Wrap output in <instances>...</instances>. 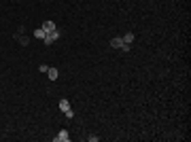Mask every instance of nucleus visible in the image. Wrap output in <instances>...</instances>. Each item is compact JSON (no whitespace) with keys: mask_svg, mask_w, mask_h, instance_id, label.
Returning a JSON list of instances; mask_svg holds the SVG:
<instances>
[{"mask_svg":"<svg viewBox=\"0 0 191 142\" xmlns=\"http://www.w3.org/2000/svg\"><path fill=\"white\" fill-rule=\"evenodd\" d=\"M59 110L66 115V119H72L74 117V110L70 108V102L68 100H59Z\"/></svg>","mask_w":191,"mask_h":142,"instance_id":"obj_1","label":"nucleus"},{"mask_svg":"<svg viewBox=\"0 0 191 142\" xmlns=\"http://www.w3.org/2000/svg\"><path fill=\"white\" fill-rule=\"evenodd\" d=\"M57 38H59V32H57V30H53V32H49L47 36L43 38V43H45V45H51V43H55Z\"/></svg>","mask_w":191,"mask_h":142,"instance_id":"obj_2","label":"nucleus"},{"mask_svg":"<svg viewBox=\"0 0 191 142\" xmlns=\"http://www.w3.org/2000/svg\"><path fill=\"white\" fill-rule=\"evenodd\" d=\"M123 45H125V43H123V38H121V36H115V38L110 41V47H113V49H119V51H121V49H123Z\"/></svg>","mask_w":191,"mask_h":142,"instance_id":"obj_3","label":"nucleus"},{"mask_svg":"<svg viewBox=\"0 0 191 142\" xmlns=\"http://www.w3.org/2000/svg\"><path fill=\"white\" fill-rule=\"evenodd\" d=\"M68 138H70V136H68V132H66V130H62V132L55 136V142H68Z\"/></svg>","mask_w":191,"mask_h":142,"instance_id":"obj_4","label":"nucleus"},{"mask_svg":"<svg viewBox=\"0 0 191 142\" xmlns=\"http://www.w3.org/2000/svg\"><path fill=\"white\" fill-rule=\"evenodd\" d=\"M41 28H43V30H45V32H53V30H57V28H55V23H53V21H45V23H43V26H41Z\"/></svg>","mask_w":191,"mask_h":142,"instance_id":"obj_5","label":"nucleus"},{"mask_svg":"<svg viewBox=\"0 0 191 142\" xmlns=\"http://www.w3.org/2000/svg\"><path fill=\"white\" fill-rule=\"evenodd\" d=\"M121 38H123V43H125V45H132V43H134V34H132V32H125Z\"/></svg>","mask_w":191,"mask_h":142,"instance_id":"obj_6","label":"nucleus"},{"mask_svg":"<svg viewBox=\"0 0 191 142\" xmlns=\"http://www.w3.org/2000/svg\"><path fill=\"white\" fill-rule=\"evenodd\" d=\"M47 74H49V79H51V81H55V79L59 76V72H57V68H49V70H47Z\"/></svg>","mask_w":191,"mask_h":142,"instance_id":"obj_7","label":"nucleus"},{"mask_svg":"<svg viewBox=\"0 0 191 142\" xmlns=\"http://www.w3.org/2000/svg\"><path fill=\"white\" fill-rule=\"evenodd\" d=\"M45 36H47V32H45L43 28H38V30H34V38H41V41H43Z\"/></svg>","mask_w":191,"mask_h":142,"instance_id":"obj_8","label":"nucleus"},{"mask_svg":"<svg viewBox=\"0 0 191 142\" xmlns=\"http://www.w3.org/2000/svg\"><path fill=\"white\" fill-rule=\"evenodd\" d=\"M15 38H19V45H23V47H26V45H30V38H28V36H21V34H15Z\"/></svg>","mask_w":191,"mask_h":142,"instance_id":"obj_9","label":"nucleus"},{"mask_svg":"<svg viewBox=\"0 0 191 142\" xmlns=\"http://www.w3.org/2000/svg\"><path fill=\"white\" fill-rule=\"evenodd\" d=\"M38 70H41V72H47L49 66H47V64H41V66H38Z\"/></svg>","mask_w":191,"mask_h":142,"instance_id":"obj_10","label":"nucleus"}]
</instances>
